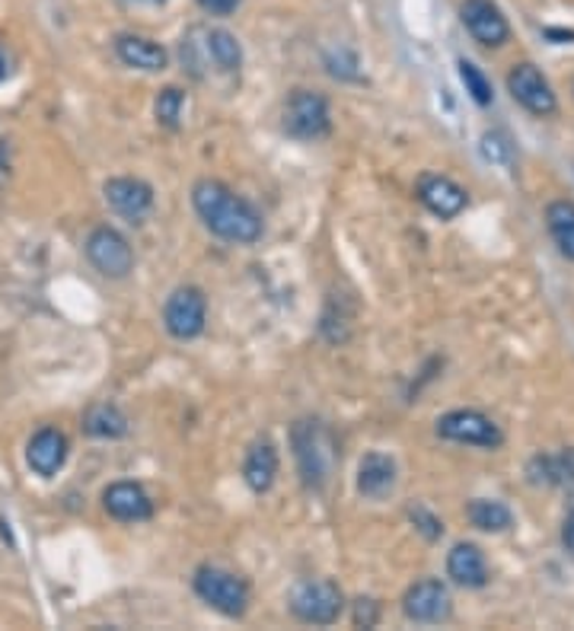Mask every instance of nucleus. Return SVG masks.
Wrapping results in <instances>:
<instances>
[{"label": "nucleus", "mask_w": 574, "mask_h": 631, "mask_svg": "<svg viewBox=\"0 0 574 631\" xmlns=\"http://www.w3.org/2000/svg\"><path fill=\"white\" fill-rule=\"evenodd\" d=\"M191 208L201 218V223L227 243L249 246V243H255L262 236V214L249 204L243 194H237L218 179L195 182Z\"/></svg>", "instance_id": "1"}, {"label": "nucleus", "mask_w": 574, "mask_h": 631, "mask_svg": "<svg viewBox=\"0 0 574 631\" xmlns=\"http://www.w3.org/2000/svg\"><path fill=\"white\" fill-rule=\"evenodd\" d=\"M291 446H294V460H298V472L301 482L310 492H323L326 482L332 478V469L338 460L335 440L323 421L316 418H301L291 428Z\"/></svg>", "instance_id": "2"}, {"label": "nucleus", "mask_w": 574, "mask_h": 631, "mask_svg": "<svg viewBox=\"0 0 574 631\" xmlns=\"http://www.w3.org/2000/svg\"><path fill=\"white\" fill-rule=\"evenodd\" d=\"M345 609V593L328 577H310L291 590V612L306 625H332Z\"/></svg>", "instance_id": "3"}, {"label": "nucleus", "mask_w": 574, "mask_h": 631, "mask_svg": "<svg viewBox=\"0 0 574 631\" xmlns=\"http://www.w3.org/2000/svg\"><path fill=\"white\" fill-rule=\"evenodd\" d=\"M195 593L211 606L218 609L220 616L227 619H243L249 609V587L243 577L230 575L223 568H215V565H201L195 571Z\"/></svg>", "instance_id": "4"}, {"label": "nucleus", "mask_w": 574, "mask_h": 631, "mask_svg": "<svg viewBox=\"0 0 574 631\" xmlns=\"http://www.w3.org/2000/svg\"><path fill=\"white\" fill-rule=\"evenodd\" d=\"M281 128L294 140H320L332 132L328 99L316 90H294L284 103Z\"/></svg>", "instance_id": "5"}, {"label": "nucleus", "mask_w": 574, "mask_h": 631, "mask_svg": "<svg viewBox=\"0 0 574 631\" xmlns=\"http://www.w3.org/2000/svg\"><path fill=\"white\" fill-rule=\"evenodd\" d=\"M438 438L450 443H466V446H482V450H498L504 443V431L494 424L486 412L476 409H453V412L438 418Z\"/></svg>", "instance_id": "6"}, {"label": "nucleus", "mask_w": 574, "mask_h": 631, "mask_svg": "<svg viewBox=\"0 0 574 631\" xmlns=\"http://www.w3.org/2000/svg\"><path fill=\"white\" fill-rule=\"evenodd\" d=\"M86 259L90 265L100 272L103 277H112V281H122L135 272V252H132V243L112 230V227H96L90 236H86Z\"/></svg>", "instance_id": "7"}, {"label": "nucleus", "mask_w": 574, "mask_h": 631, "mask_svg": "<svg viewBox=\"0 0 574 631\" xmlns=\"http://www.w3.org/2000/svg\"><path fill=\"white\" fill-rule=\"evenodd\" d=\"M205 319H208V301L198 287H176L169 294L164 306V326L173 338L179 341H191L205 332Z\"/></svg>", "instance_id": "8"}, {"label": "nucleus", "mask_w": 574, "mask_h": 631, "mask_svg": "<svg viewBox=\"0 0 574 631\" xmlns=\"http://www.w3.org/2000/svg\"><path fill=\"white\" fill-rule=\"evenodd\" d=\"M508 93L514 96V103H520L530 115H540V118H549L559 112V99L552 93V86L543 77V71L530 61H520L511 67L508 74Z\"/></svg>", "instance_id": "9"}, {"label": "nucleus", "mask_w": 574, "mask_h": 631, "mask_svg": "<svg viewBox=\"0 0 574 631\" xmlns=\"http://www.w3.org/2000/svg\"><path fill=\"white\" fill-rule=\"evenodd\" d=\"M403 612L409 622L418 625H440L450 619L453 612V600H450V590L447 583H440L435 577H425V580H415L406 597H403Z\"/></svg>", "instance_id": "10"}, {"label": "nucleus", "mask_w": 574, "mask_h": 631, "mask_svg": "<svg viewBox=\"0 0 574 631\" xmlns=\"http://www.w3.org/2000/svg\"><path fill=\"white\" fill-rule=\"evenodd\" d=\"M460 17H463L469 35L486 49H501L511 39V27L492 0H466L460 7Z\"/></svg>", "instance_id": "11"}, {"label": "nucleus", "mask_w": 574, "mask_h": 631, "mask_svg": "<svg viewBox=\"0 0 574 631\" xmlns=\"http://www.w3.org/2000/svg\"><path fill=\"white\" fill-rule=\"evenodd\" d=\"M103 194H106V204L112 211L122 214L125 220H132V223H140L154 208V189L144 179H132V176L109 179L103 186Z\"/></svg>", "instance_id": "12"}, {"label": "nucleus", "mask_w": 574, "mask_h": 631, "mask_svg": "<svg viewBox=\"0 0 574 631\" xmlns=\"http://www.w3.org/2000/svg\"><path fill=\"white\" fill-rule=\"evenodd\" d=\"M418 201L440 220L460 218L469 204V192L447 176H425L418 182Z\"/></svg>", "instance_id": "13"}, {"label": "nucleus", "mask_w": 574, "mask_h": 631, "mask_svg": "<svg viewBox=\"0 0 574 631\" xmlns=\"http://www.w3.org/2000/svg\"><path fill=\"white\" fill-rule=\"evenodd\" d=\"M103 507L106 514L122 523H144L154 517V501L135 482H115L103 492Z\"/></svg>", "instance_id": "14"}, {"label": "nucleus", "mask_w": 574, "mask_h": 631, "mask_svg": "<svg viewBox=\"0 0 574 631\" xmlns=\"http://www.w3.org/2000/svg\"><path fill=\"white\" fill-rule=\"evenodd\" d=\"M27 463L35 475L52 478L67 463V438L58 428H42L35 431L27 443Z\"/></svg>", "instance_id": "15"}, {"label": "nucleus", "mask_w": 574, "mask_h": 631, "mask_svg": "<svg viewBox=\"0 0 574 631\" xmlns=\"http://www.w3.org/2000/svg\"><path fill=\"white\" fill-rule=\"evenodd\" d=\"M447 577L453 583H460L466 590H479L489 583V565H486V555L479 546L472 543H460L453 546L447 555Z\"/></svg>", "instance_id": "16"}, {"label": "nucleus", "mask_w": 574, "mask_h": 631, "mask_svg": "<svg viewBox=\"0 0 574 631\" xmlns=\"http://www.w3.org/2000/svg\"><path fill=\"white\" fill-rule=\"evenodd\" d=\"M115 55L122 57L128 67L147 71V74L166 71V64H169V55H166L164 45H157L147 35H118L115 39Z\"/></svg>", "instance_id": "17"}, {"label": "nucleus", "mask_w": 574, "mask_h": 631, "mask_svg": "<svg viewBox=\"0 0 574 631\" xmlns=\"http://www.w3.org/2000/svg\"><path fill=\"white\" fill-rule=\"evenodd\" d=\"M396 488V463L386 453H367L357 466V492L371 501H383Z\"/></svg>", "instance_id": "18"}, {"label": "nucleus", "mask_w": 574, "mask_h": 631, "mask_svg": "<svg viewBox=\"0 0 574 631\" xmlns=\"http://www.w3.org/2000/svg\"><path fill=\"white\" fill-rule=\"evenodd\" d=\"M526 478L533 485H574V446L559 453H536L526 463Z\"/></svg>", "instance_id": "19"}, {"label": "nucleus", "mask_w": 574, "mask_h": 631, "mask_svg": "<svg viewBox=\"0 0 574 631\" xmlns=\"http://www.w3.org/2000/svg\"><path fill=\"white\" fill-rule=\"evenodd\" d=\"M243 478L255 494H265L278 478V450H274L272 440H259L252 443V450L247 453V463H243Z\"/></svg>", "instance_id": "20"}, {"label": "nucleus", "mask_w": 574, "mask_h": 631, "mask_svg": "<svg viewBox=\"0 0 574 631\" xmlns=\"http://www.w3.org/2000/svg\"><path fill=\"white\" fill-rule=\"evenodd\" d=\"M205 45H208V57L215 61V67L223 74H237L243 67V49L237 42L233 32L227 29H208L205 32Z\"/></svg>", "instance_id": "21"}, {"label": "nucleus", "mask_w": 574, "mask_h": 631, "mask_svg": "<svg viewBox=\"0 0 574 631\" xmlns=\"http://www.w3.org/2000/svg\"><path fill=\"white\" fill-rule=\"evenodd\" d=\"M466 517H469V523H472L476 529H482V533H504V529L514 526V514H511L501 501H492V497H476V501H469Z\"/></svg>", "instance_id": "22"}, {"label": "nucleus", "mask_w": 574, "mask_h": 631, "mask_svg": "<svg viewBox=\"0 0 574 631\" xmlns=\"http://www.w3.org/2000/svg\"><path fill=\"white\" fill-rule=\"evenodd\" d=\"M83 431L96 440H118L128 434V418L115 406H93L83 414Z\"/></svg>", "instance_id": "23"}, {"label": "nucleus", "mask_w": 574, "mask_h": 631, "mask_svg": "<svg viewBox=\"0 0 574 631\" xmlns=\"http://www.w3.org/2000/svg\"><path fill=\"white\" fill-rule=\"evenodd\" d=\"M546 227L559 252L574 262V201H552L546 208Z\"/></svg>", "instance_id": "24"}, {"label": "nucleus", "mask_w": 574, "mask_h": 631, "mask_svg": "<svg viewBox=\"0 0 574 631\" xmlns=\"http://www.w3.org/2000/svg\"><path fill=\"white\" fill-rule=\"evenodd\" d=\"M182 106H186V93H182L179 86L160 90V96H157V103H154L157 122H160L164 128H169V132H176V128H179V118H182Z\"/></svg>", "instance_id": "25"}, {"label": "nucleus", "mask_w": 574, "mask_h": 631, "mask_svg": "<svg viewBox=\"0 0 574 631\" xmlns=\"http://www.w3.org/2000/svg\"><path fill=\"white\" fill-rule=\"evenodd\" d=\"M460 81H463L466 93L479 103V106H492L494 99V90H492V81L472 64V61H460Z\"/></svg>", "instance_id": "26"}, {"label": "nucleus", "mask_w": 574, "mask_h": 631, "mask_svg": "<svg viewBox=\"0 0 574 631\" xmlns=\"http://www.w3.org/2000/svg\"><path fill=\"white\" fill-rule=\"evenodd\" d=\"M482 157L492 160V164H511L514 147H511L508 135H504V132H489V135L482 138Z\"/></svg>", "instance_id": "27"}, {"label": "nucleus", "mask_w": 574, "mask_h": 631, "mask_svg": "<svg viewBox=\"0 0 574 631\" xmlns=\"http://www.w3.org/2000/svg\"><path fill=\"white\" fill-rule=\"evenodd\" d=\"M409 520L415 523V529H418L428 543H438L440 536H443V523H440V517H435L428 507H411Z\"/></svg>", "instance_id": "28"}, {"label": "nucleus", "mask_w": 574, "mask_h": 631, "mask_svg": "<svg viewBox=\"0 0 574 631\" xmlns=\"http://www.w3.org/2000/svg\"><path fill=\"white\" fill-rule=\"evenodd\" d=\"M380 619V606L374 600H357L355 603V625L357 629H374Z\"/></svg>", "instance_id": "29"}, {"label": "nucleus", "mask_w": 574, "mask_h": 631, "mask_svg": "<svg viewBox=\"0 0 574 631\" xmlns=\"http://www.w3.org/2000/svg\"><path fill=\"white\" fill-rule=\"evenodd\" d=\"M198 7L205 13H215V17H230L240 7V0H198Z\"/></svg>", "instance_id": "30"}, {"label": "nucleus", "mask_w": 574, "mask_h": 631, "mask_svg": "<svg viewBox=\"0 0 574 631\" xmlns=\"http://www.w3.org/2000/svg\"><path fill=\"white\" fill-rule=\"evenodd\" d=\"M562 543H565V549L574 555V511L568 514V520H565V529H562Z\"/></svg>", "instance_id": "31"}, {"label": "nucleus", "mask_w": 574, "mask_h": 631, "mask_svg": "<svg viewBox=\"0 0 574 631\" xmlns=\"http://www.w3.org/2000/svg\"><path fill=\"white\" fill-rule=\"evenodd\" d=\"M7 157V140H0V160ZM7 179V164H0V182Z\"/></svg>", "instance_id": "32"}, {"label": "nucleus", "mask_w": 574, "mask_h": 631, "mask_svg": "<svg viewBox=\"0 0 574 631\" xmlns=\"http://www.w3.org/2000/svg\"><path fill=\"white\" fill-rule=\"evenodd\" d=\"M0 77H3V57H0Z\"/></svg>", "instance_id": "33"}]
</instances>
